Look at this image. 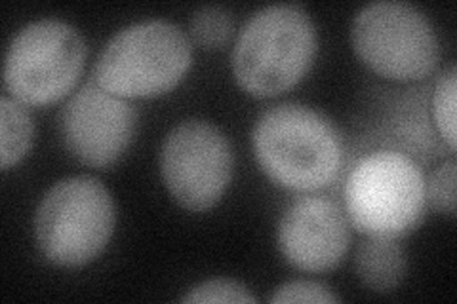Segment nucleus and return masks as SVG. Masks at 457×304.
<instances>
[{"label":"nucleus","mask_w":457,"mask_h":304,"mask_svg":"<svg viewBox=\"0 0 457 304\" xmlns=\"http://www.w3.org/2000/svg\"><path fill=\"white\" fill-rule=\"evenodd\" d=\"M233 149L220 129L204 120H185L162 143L161 171L178 204L204 211L218 204L233 176Z\"/></svg>","instance_id":"nucleus-8"},{"label":"nucleus","mask_w":457,"mask_h":304,"mask_svg":"<svg viewBox=\"0 0 457 304\" xmlns=\"http://www.w3.org/2000/svg\"><path fill=\"white\" fill-rule=\"evenodd\" d=\"M270 302H339L341 297L336 295L330 287L319 282L295 280L280 285L277 292L269 297Z\"/></svg>","instance_id":"nucleus-17"},{"label":"nucleus","mask_w":457,"mask_h":304,"mask_svg":"<svg viewBox=\"0 0 457 304\" xmlns=\"http://www.w3.org/2000/svg\"><path fill=\"white\" fill-rule=\"evenodd\" d=\"M354 268L371 292L389 293L406 276V253L395 238L364 240L354 255Z\"/></svg>","instance_id":"nucleus-11"},{"label":"nucleus","mask_w":457,"mask_h":304,"mask_svg":"<svg viewBox=\"0 0 457 304\" xmlns=\"http://www.w3.org/2000/svg\"><path fill=\"white\" fill-rule=\"evenodd\" d=\"M349 243L347 213L326 196L297 198L278 223V248L299 270L324 272L337 267Z\"/></svg>","instance_id":"nucleus-10"},{"label":"nucleus","mask_w":457,"mask_h":304,"mask_svg":"<svg viewBox=\"0 0 457 304\" xmlns=\"http://www.w3.org/2000/svg\"><path fill=\"white\" fill-rule=\"evenodd\" d=\"M137 124L130 101L88 80L69 97L60 129L67 151L92 168H109L124 154Z\"/></svg>","instance_id":"nucleus-9"},{"label":"nucleus","mask_w":457,"mask_h":304,"mask_svg":"<svg viewBox=\"0 0 457 304\" xmlns=\"http://www.w3.org/2000/svg\"><path fill=\"white\" fill-rule=\"evenodd\" d=\"M353 46L383 77L423 78L438 63V37L425 13L400 0H376L353 20Z\"/></svg>","instance_id":"nucleus-7"},{"label":"nucleus","mask_w":457,"mask_h":304,"mask_svg":"<svg viewBox=\"0 0 457 304\" xmlns=\"http://www.w3.org/2000/svg\"><path fill=\"white\" fill-rule=\"evenodd\" d=\"M455 179H457V168L455 160L445 162L438 166L428 181H425V193L427 201L436 211L446 213L450 217L455 215Z\"/></svg>","instance_id":"nucleus-15"},{"label":"nucleus","mask_w":457,"mask_h":304,"mask_svg":"<svg viewBox=\"0 0 457 304\" xmlns=\"http://www.w3.org/2000/svg\"><path fill=\"white\" fill-rule=\"evenodd\" d=\"M114 201L90 176L55 183L40 200L35 236L40 253L57 267H80L105 250L114 230Z\"/></svg>","instance_id":"nucleus-5"},{"label":"nucleus","mask_w":457,"mask_h":304,"mask_svg":"<svg viewBox=\"0 0 457 304\" xmlns=\"http://www.w3.org/2000/svg\"><path fill=\"white\" fill-rule=\"evenodd\" d=\"M86 63V42L67 21L45 18L27 23L12 38L4 84L23 105H50L65 97Z\"/></svg>","instance_id":"nucleus-6"},{"label":"nucleus","mask_w":457,"mask_h":304,"mask_svg":"<svg viewBox=\"0 0 457 304\" xmlns=\"http://www.w3.org/2000/svg\"><path fill=\"white\" fill-rule=\"evenodd\" d=\"M253 152L267 176L284 188L312 193L330 185L343 164V141L322 112L280 103L257 119Z\"/></svg>","instance_id":"nucleus-1"},{"label":"nucleus","mask_w":457,"mask_h":304,"mask_svg":"<svg viewBox=\"0 0 457 304\" xmlns=\"http://www.w3.org/2000/svg\"><path fill=\"white\" fill-rule=\"evenodd\" d=\"M455 92H457V70L450 65L442 70L435 84L433 94V114L440 136L445 137L448 147L455 151Z\"/></svg>","instance_id":"nucleus-14"},{"label":"nucleus","mask_w":457,"mask_h":304,"mask_svg":"<svg viewBox=\"0 0 457 304\" xmlns=\"http://www.w3.org/2000/svg\"><path fill=\"white\" fill-rule=\"evenodd\" d=\"M317 55V29L299 4H269L242 27L233 48V72L252 95L269 97L305 77Z\"/></svg>","instance_id":"nucleus-2"},{"label":"nucleus","mask_w":457,"mask_h":304,"mask_svg":"<svg viewBox=\"0 0 457 304\" xmlns=\"http://www.w3.org/2000/svg\"><path fill=\"white\" fill-rule=\"evenodd\" d=\"M183 302H255V297L248 289L235 280H208L193 287L187 295L181 297Z\"/></svg>","instance_id":"nucleus-16"},{"label":"nucleus","mask_w":457,"mask_h":304,"mask_svg":"<svg viewBox=\"0 0 457 304\" xmlns=\"http://www.w3.org/2000/svg\"><path fill=\"white\" fill-rule=\"evenodd\" d=\"M349 223L370 238H403L425 213V176L416 160L396 151H378L356 164L345 183Z\"/></svg>","instance_id":"nucleus-4"},{"label":"nucleus","mask_w":457,"mask_h":304,"mask_svg":"<svg viewBox=\"0 0 457 304\" xmlns=\"http://www.w3.org/2000/svg\"><path fill=\"white\" fill-rule=\"evenodd\" d=\"M35 124L21 101L0 97V164L3 169L18 164L33 144Z\"/></svg>","instance_id":"nucleus-12"},{"label":"nucleus","mask_w":457,"mask_h":304,"mask_svg":"<svg viewBox=\"0 0 457 304\" xmlns=\"http://www.w3.org/2000/svg\"><path fill=\"white\" fill-rule=\"evenodd\" d=\"M231 12L218 4L198 8L191 18V38L203 48H220L233 35Z\"/></svg>","instance_id":"nucleus-13"},{"label":"nucleus","mask_w":457,"mask_h":304,"mask_svg":"<svg viewBox=\"0 0 457 304\" xmlns=\"http://www.w3.org/2000/svg\"><path fill=\"white\" fill-rule=\"evenodd\" d=\"M191 60V40L176 23L143 20L109 38L96 62L94 80L124 99L161 95L185 77Z\"/></svg>","instance_id":"nucleus-3"}]
</instances>
